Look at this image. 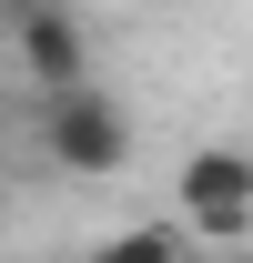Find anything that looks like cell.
Wrapping results in <instances>:
<instances>
[{"mask_svg": "<svg viewBox=\"0 0 253 263\" xmlns=\"http://www.w3.org/2000/svg\"><path fill=\"white\" fill-rule=\"evenodd\" d=\"M31 142H41V162L61 172V182H112V172L132 162V111L101 91V81H81V91H41Z\"/></svg>", "mask_w": 253, "mask_h": 263, "instance_id": "1", "label": "cell"}, {"mask_svg": "<svg viewBox=\"0 0 253 263\" xmlns=\"http://www.w3.org/2000/svg\"><path fill=\"white\" fill-rule=\"evenodd\" d=\"M172 202H183V233H192V243H243V233H253V152H233V142L192 152L183 182H172Z\"/></svg>", "mask_w": 253, "mask_h": 263, "instance_id": "2", "label": "cell"}, {"mask_svg": "<svg viewBox=\"0 0 253 263\" xmlns=\"http://www.w3.org/2000/svg\"><path fill=\"white\" fill-rule=\"evenodd\" d=\"M10 61H21V81H31V91H81V81H92V31L71 21L61 0H41L31 21L10 31Z\"/></svg>", "mask_w": 253, "mask_h": 263, "instance_id": "3", "label": "cell"}, {"mask_svg": "<svg viewBox=\"0 0 253 263\" xmlns=\"http://www.w3.org/2000/svg\"><path fill=\"white\" fill-rule=\"evenodd\" d=\"M92 263H192V233L183 223H122L92 243Z\"/></svg>", "mask_w": 253, "mask_h": 263, "instance_id": "4", "label": "cell"}, {"mask_svg": "<svg viewBox=\"0 0 253 263\" xmlns=\"http://www.w3.org/2000/svg\"><path fill=\"white\" fill-rule=\"evenodd\" d=\"M31 10H41V0H0V31H21V21H31Z\"/></svg>", "mask_w": 253, "mask_h": 263, "instance_id": "5", "label": "cell"}]
</instances>
